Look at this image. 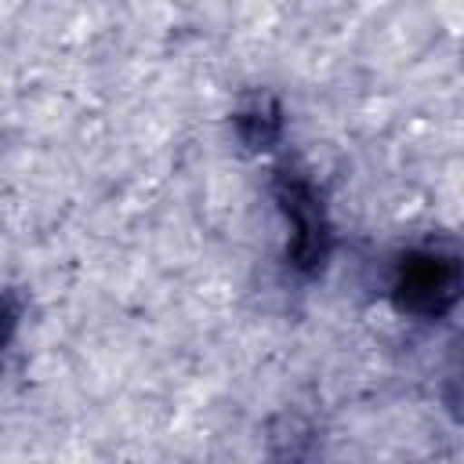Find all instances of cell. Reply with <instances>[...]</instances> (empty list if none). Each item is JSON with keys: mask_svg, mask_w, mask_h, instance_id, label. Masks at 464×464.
<instances>
[{"mask_svg": "<svg viewBox=\"0 0 464 464\" xmlns=\"http://www.w3.org/2000/svg\"><path fill=\"white\" fill-rule=\"evenodd\" d=\"M460 286V272L453 257L442 254H410L399 265V279H395V294L402 301V308L420 312V315H439L453 304Z\"/></svg>", "mask_w": 464, "mask_h": 464, "instance_id": "6da1fadb", "label": "cell"}, {"mask_svg": "<svg viewBox=\"0 0 464 464\" xmlns=\"http://www.w3.org/2000/svg\"><path fill=\"white\" fill-rule=\"evenodd\" d=\"M279 203L294 225V265L304 272L319 268L326 257V239H330L319 196L312 192V185L304 178L283 174L279 178Z\"/></svg>", "mask_w": 464, "mask_h": 464, "instance_id": "7a4b0ae2", "label": "cell"}, {"mask_svg": "<svg viewBox=\"0 0 464 464\" xmlns=\"http://www.w3.org/2000/svg\"><path fill=\"white\" fill-rule=\"evenodd\" d=\"M236 123H239V134H243L254 149H268V141L279 134V109H276L268 98H257V102H250V105L236 116Z\"/></svg>", "mask_w": 464, "mask_h": 464, "instance_id": "3957f363", "label": "cell"}]
</instances>
